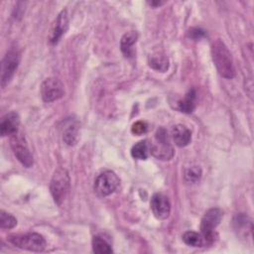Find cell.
I'll use <instances>...</instances> for the list:
<instances>
[{
    "label": "cell",
    "instance_id": "2",
    "mask_svg": "<svg viewBox=\"0 0 254 254\" xmlns=\"http://www.w3.org/2000/svg\"><path fill=\"white\" fill-rule=\"evenodd\" d=\"M70 187V179L68 173L65 169L59 167L53 174L50 190L55 202L58 205H61L62 202L65 199Z\"/></svg>",
    "mask_w": 254,
    "mask_h": 254
},
{
    "label": "cell",
    "instance_id": "3",
    "mask_svg": "<svg viewBox=\"0 0 254 254\" xmlns=\"http://www.w3.org/2000/svg\"><path fill=\"white\" fill-rule=\"evenodd\" d=\"M8 240L14 246L33 252H41L46 247L45 238L36 232L22 235H11L8 237Z\"/></svg>",
    "mask_w": 254,
    "mask_h": 254
},
{
    "label": "cell",
    "instance_id": "17",
    "mask_svg": "<svg viewBox=\"0 0 254 254\" xmlns=\"http://www.w3.org/2000/svg\"><path fill=\"white\" fill-rule=\"evenodd\" d=\"M196 93L194 89H190L185 97L178 102V109L184 113H191L195 108Z\"/></svg>",
    "mask_w": 254,
    "mask_h": 254
},
{
    "label": "cell",
    "instance_id": "22",
    "mask_svg": "<svg viewBox=\"0 0 254 254\" xmlns=\"http://www.w3.org/2000/svg\"><path fill=\"white\" fill-rule=\"evenodd\" d=\"M17 225V219L10 213L0 211V227L3 229H11Z\"/></svg>",
    "mask_w": 254,
    "mask_h": 254
},
{
    "label": "cell",
    "instance_id": "21",
    "mask_svg": "<svg viewBox=\"0 0 254 254\" xmlns=\"http://www.w3.org/2000/svg\"><path fill=\"white\" fill-rule=\"evenodd\" d=\"M233 222H234V225H235V230L238 231L239 234H242V233L245 234L247 232V230L251 231V229H252V227L248 228V225H251V221L244 214L237 215Z\"/></svg>",
    "mask_w": 254,
    "mask_h": 254
},
{
    "label": "cell",
    "instance_id": "7",
    "mask_svg": "<svg viewBox=\"0 0 254 254\" xmlns=\"http://www.w3.org/2000/svg\"><path fill=\"white\" fill-rule=\"evenodd\" d=\"M40 92L41 97L45 102H52L64 95V86L58 78L49 77L42 82Z\"/></svg>",
    "mask_w": 254,
    "mask_h": 254
},
{
    "label": "cell",
    "instance_id": "18",
    "mask_svg": "<svg viewBox=\"0 0 254 254\" xmlns=\"http://www.w3.org/2000/svg\"><path fill=\"white\" fill-rule=\"evenodd\" d=\"M150 154V145L146 140L135 144L131 149V155L137 160H146Z\"/></svg>",
    "mask_w": 254,
    "mask_h": 254
},
{
    "label": "cell",
    "instance_id": "16",
    "mask_svg": "<svg viewBox=\"0 0 254 254\" xmlns=\"http://www.w3.org/2000/svg\"><path fill=\"white\" fill-rule=\"evenodd\" d=\"M138 39V34L134 31H131V32H128L126 34L123 35V37L121 38V41H120V49H121V52L122 54L127 58L129 57H132V53H133V50H132V47L133 45L136 43Z\"/></svg>",
    "mask_w": 254,
    "mask_h": 254
},
{
    "label": "cell",
    "instance_id": "14",
    "mask_svg": "<svg viewBox=\"0 0 254 254\" xmlns=\"http://www.w3.org/2000/svg\"><path fill=\"white\" fill-rule=\"evenodd\" d=\"M78 123L76 120H67L63 131V140L68 146L76 144L78 139Z\"/></svg>",
    "mask_w": 254,
    "mask_h": 254
},
{
    "label": "cell",
    "instance_id": "1",
    "mask_svg": "<svg viewBox=\"0 0 254 254\" xmlns=\"http://www.w3.org/2000/svg\"><path fill=\"white\" fill-rule=\"evenodd\" d=\"M211 56L218 73L224 78H233L235 75L233 59L228 48L222 41L215 40L212 43Z\"/></svg>",
    "mask_w": 254,
    "mask_h": 254
},
{
    "label": "cell",
    "instance_id": "12",
    "mask_svg": "<svg viewBox=\"0 0 254 254\" xmlns=\"http://www.w3.org/2000/svg\"><path fill=\"white\" fill-rule=\"evenodd\" d=\"M150 154H152L155 158L163 161L171 160L174 155L175 151L174 148L171 146L170 141H159L156 140V142L152 145H150Z\"/></svg>",
    "mask_w": 254,
    "mask_h": 254
},
{
    "label": "cell",
    "instance_id": "6",
    "mask_svg": "<svg viewBox=\"0 0 254 254\" xmlns=\"http://www.w3.org/2000/svg\"><path fill=\"white\" fill-rule=\"evenodd\" d=\"M119 178L112 171H105L97 176L94 181V190L100 196L111 194L119 186Z\"/></svg>",
    "mask_w": 254,
    "mask_h": 254
},
{
    "label": "cell",
    "instance_id": "23",
    "mask_svg": "<svg viewBox=\"0 0 254 254\" xmlns=\"http://www.w3.org/2000/svg\"><path fill=\"white\" fill-rule=\"evenodd\" d=\"M201 177V170L198 166H192L186 170L185 179L189 183H195Z\"/></svg>",
    "mask_w": 254,
    "mask_h": 254
},
{
    "label": "cell",
    "instance_id": "15",
    "mask_svg": "<svg viewBox=\"0 0 254 254\" xmlns=\"http://www.w3.org/2000/svg\"><path fill=\"white\" fill-rule=\"evenodd\" d=\"M148 64L151 68L157 71H166L169 68V59L162 52H155L148 58Z\"/></svg>",
    "mask_w": 254,
    "mask_h": 254
},
{
    "label": "cell",
    "instance_id": "19",
    "mask_svg": "<svg viewBox=\"0 0 254 254\" xmlns=\"http://www.w3.org/2000/svg\"><path fill=\"white\" fill-rule=\"evenodd\" d=\"M92 250L94 253H97V254L112 253V248L109 245V243L98 235L92 238Z\"/></svg>",
    "mask_w": 254,
    "mask_h": 254
},
{
    "label": "cell",
    "instance_id": "10",
    "mask_svg": "<svg viewBox=\"0 0 254 254\" xmlns=\"http://www.w3.org/2000/svg\"><path fill=\"white\" fill-rule=\"evenodd\" d=\"M68 28V16L66 10H62L54 21L51 33H50V42L52 44H57L61 37L66 32Z\"/></svg>",
    "mask_w": 254,
    "mask_h": 254
},
{
    "label": "cell",
    "instance_id": "11",
    "mask_svg": "<svg viewBox=\"0 0 254 254\" xmlns=\"http://www.w3.org/2000/svg\"><path fill=\"white\" fill-rule=\"evenodd\" d=\"M20 125V117L16 112H9L5 114L0 121V134L2 137L12 136L18 133Z\"/></svg>",
    "mask_w": 254,
    "mask_h": 254
},
{
    "label": "cell",
    "instance_id": "25",
    "mask_svg": "<svg viewBox=\"0 0 254 254\" xmlns=\"http://www.w3.org/2000/svg\"><path fill=\"white\" fill-rule=\"evenodd\" d=\"M189 34H190V37L191 36V38H193V39H195V40L199 39L200 37H202V36L204 35L203 31H201V30H199V29H191V30H190Z\"/></svg>",
    "mask_w": 254,
    "mask_h": 254
},
{
    "label": "cell",
    "instance_id": "5",
    "mask_svg": "<svg viewBox=\"0 0 254 254\" xmlns=\"http://www.w3.org/2000/svg\"><path fill=\"white\" fill-rule=\"evenodd\" d=\"M10 146L13 150L14 155L17 160L26 168H30L33 166L34 160L33 156L28 148L25 137L22 134L16 133L10 138Z\"/></svg>",
    "mask_w": 254,
    "mask_h": 254
},
{
    "label": "cell",
    "instance_id": "9",
    "mask_svg": "<svg viewBox=\"0 0 254 254\" xmlns=\"http://www.w3.org/2000/svg\"><path fill=\"white\" fill-rule=\"evenodd\" d=\"M150 206L156 218L166 219L169 217L171 212V203L165 194L159 192L153 194L150 201Z\"/></svg>",
    "mask_w": 254,
    "mask_h": 254
},
{
    "label": "cell",
    "instance_id": "24",
    "mask_svg": "<svg viewBox=\"0 0 254 254\" xmlns=\"http://www.w3.org/2000/svg\"><path fill=\"white\" fill-rule=\"evenodd\" d=\"M131 131L135 135H142L147 131V124L144 121H137L132 125Z\"/></svg>",
    "mask_w": 254,
    "mask_h": 254
},
{
    "label": "cell",
    "instance_id": "20",
    "mask_svg": "<svg viewBox=\"0 0 254 254\" xmlns=\"http://www.w3.org/2000/svg\"><path fill=\"white\" fill-rule=\"evenodd\" d=\"M184 242L191 247H200L202 246V237L200 234L194 231H187L183 234Z\"/></svg>",
    "mask_w": 254,
    "mask_h": 254
},
{
    "label": "cell",
    "instance_id": "26",
    "mask_svg": "<svg viewBox=\"0 0 254 254\" xmlns=\"http://www.w3.org/2000/svg\"><path fill=\"white\" fill-rule=\"evenodd\" d=\"M151 6L153 7H157V6H161L162 4H164V2H161V1H151V2H148Z\"/></svg>",
    "mask_w": 254,
    "mask_h": 254
},
{
    "label": "cell",
    "instance_id": "8",
    "mask_svg": "<svg viewBox=\"0 0 254 254\" xmlns=\"http://www.w3.org/2000/svg\"><path fill=\"white\" fill-rule=\"evenodd\" d=\"M20 63V55L15 50H10L4 56L1 63V85H5L10 81L14 75Z\"/></svg>",
    "mask_w": 254,
    "mask_h": 254
},
{
    "label": "cell",
    "instance_id": "13",
    "mask_svg": "<svg viewBox=\"0 0 254 254\" xmlns=\"http://www.w3.org/2000/svg\"><path fill=\"white\" fill-rule=\"evenodd\" d=\"M171 136L174 143L178 147L188 146L191 141L190 130L183 124H177L173 126L171 129Z\"/></svg>",
    "mask_w": 254,
    "mask_h": 254
},
{
    "label": "cell",
    "instance_id": "4",
    "mask_svg": "<svg viewBox=\"0 0 254 254\" xmlns=\"http://www.w3.org/2000/svg\"><path fill=\"white\" fill-rule=\"evenodd\" d=\"M223 216V212L220 208L214 207L208 209L202 216L200 222V232L202 237L207 242H212L215 238L214 229L219 224Z\"/></svg>",
    "mask_w": 254,
    "mask_h": 254
}]
</instances>
